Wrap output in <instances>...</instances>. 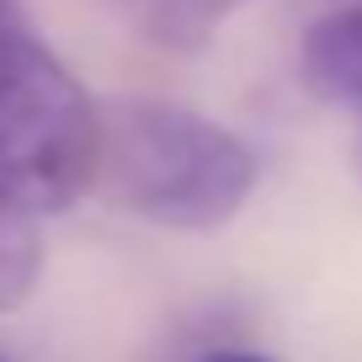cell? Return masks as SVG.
I'll use <instances>...</instances> for the list:
<instances>
[{"label": "cell", "mask_w": 362, "mask_h": 362, "mask_svg": "<svg viewBox=\"0 0 362 362\" xmlns=\"http://www.w3.org/2000/svg\"><path fill=\"white\" fill-rule=\"evenodd\" d=\"M256 155L224 123L160 96H117L102 107L96 192L160 229H224L256 192Z\"/></svg>", "instance_id": "obj_1"}, {"label": "cell", "mask_w": 362, "mask_h": 362, "mask_svg": "<svg viewBox=\"0 0 362 362\" xmlns=\"http://www.w3.org/2000/svg\"><path fill=\"white\" fill-rule=\"evenodd\" d=\"M102 107L16 16L0 27V192L27 214H64L96 181Z\"/></svg>", "instance_id": "obj_2"}, {"label": "cell", "mask_w": 362, "mask_h": 362, "mask_svg": "<svg viewBox=\"0 0 362 362\" xmlns=\"http://www.w3.org/2000/svg\"><path fill=\"white\" fill-rule=\"evenodd\" d=\"M298 80L325 107H341L362 123V0L320 16L298 37Z\"/></svg>", "instance_id": "obj_3"}, {"label": "cell", "mask_w": 362, "mask_h": 362, "mask_svg": "<svg viewBox=\"0 0 362 362\" xmlns=\"http://www.w3.org/2000/svg\"><path fill=\"white\" fill-rule=\"evenodd\" d=\"M37 272H43V240H37V214L0 192V315H11L33 298Z\"/></svg>", "instance_id": "obj_4"}, {"label": "cell", "mask_w": 362, "mask_h": 362, "mask_svg": "<svg viewBox=\"0 0 362 362\" xmlns=\"http://www.w3.org/2000/svg\"><path fill=\"white\" fill-rule=\"evenodd\" d=\"M192 362H277V357H267V351H245V346H208V351H197Z\"/></svg>", "instance_id": "obj_5"}, {"label": "cell", "mask_w": 362, "mask_h": 362, "mask_svg": "<svg viewBox=\"0 0 362 362\" xmlns=\"http://www.w3.org/2000/svg\"><path fill=\"white\" fill-rule=\"evenodd\" d=\"M16 16H22V6H16V0H0V27H11Z\"/></svg>", "instance_id": "obj_6"}, {"label": "cell", "mask_w": 362, "mask_h": 362, "mask_svg": "<svg viewBox=\"0 0 362 362\" xmlns=\"http://www.w3.org/2000/svg\"><path fill=\"white\" fill-rule=\"evenodd\" d=\"M351 165H357V181H362V128H357V139H351Z\"/></svg>", "instance_id": "obj_7"}, {"label": "cell", "mask_w": 362, "mask_h": 362, "mask_svg": "<svg viewBox=\"0 0 362 362\" xmlns=\"http://www.w3.org/2000/svg\"><path fill=\"white\" fill-rule=\"evenodd\" d=\"M187 362H192V357H187Z\"/></svg>", "instance_id": "obj_8"}, {"label": "cell", "mask_w": 362, "mask_h": 362, "mask_svg": "<svg viewBox=\"0 0 362 362\" xmlns=\"http://www.w3.org/2000/svg\"><path fill=\"white\" fill-rule=\"evenodd\" d=\"M0 362H6V357H0Z\"/></svg>", "instance_id": "obj_9"}]
</instances>
